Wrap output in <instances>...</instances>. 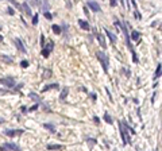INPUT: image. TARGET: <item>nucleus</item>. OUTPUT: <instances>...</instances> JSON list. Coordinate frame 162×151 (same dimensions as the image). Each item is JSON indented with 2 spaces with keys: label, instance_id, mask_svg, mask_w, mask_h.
Here are the masks:
<instances>
[{
  "label": "nucleus",
  "instance_id": "nucleus-24",
  "mask_svg": "<svg viewBox=\"0 0 162 151\" xmlns=\"http://www.w3.org/2000/svg\"><path fill=\"white\" fill-rule=\"evenodd\" d=\"M43 127H45V128H49V130H50V132H55V130H54V127H53V125H51V124H45Z\"/></svg>",
  "mask_w": 162,
  "mask_h": 151
},
{
  "label": "nucleus",
  "instance_id": "nucleus-36",
  "mask_svg": "<svg viewBox=\"0 0 162 151\" xmlns=\"http://www.w3.org/2000/svg\"><path fill=\"white\" fill-rule=\"evenodd\" d=\"M159 30H162V24H161V27H159Z\"/></svg>",
  "mask_w": 162,
  "mask_h": 151
},
{
  "label": "nucleus",
  "instance_id": "nucleus-1",
  "mask_svg": "<svg viewBox=\"0 0 162 151\" xmlns=\"http://www.w3.org/2000/svg\"><path fill=\"white\" fill-rule=\"evenodd\" d=\"M96 55H97V58H99V61L101 62V65H103V69H104V72H108V59H107V55L103 53V51H97L96 53Z\"/></svg>",
  "mask_w": 162,
  "mask_h": 151
},
{
  "label": "nucleus",
  "instance_id": "nucleus-15",
  "mask_svg": "<svg viewBox=\"0 0 162 151\" xmlns=\"http://www.w3.org/2000/svg\"><path fill=\"white\" fill-rule=\"evenodd\" d=\"M47 148H49V150H61V148H62V146H60V144H49V146H47Z\"/></svg>",
  "mask_w": 162,
  "mask_h": 151
},
{
  "label": "nucleus",
  "instance_id": "nucleus-11",
  "mask_svg": "<svg viewBox=\"0 0 162 151\" xmlns=\"http://www.w3.org/2000/svg\"><path fill=\"white\" fill-rule=\"evenodd\" d=\"M97 39H99V42H100V45L103 46V49H106V39H104V36L101 35V34H97Z\"/></svg>",
  "mask_w": 162,
  "mask_h": 151
},
{
  "label": "nucleus",
  "instance_id": "nucleus-27",
  "mask_svg": "<svg viewBox=\"0 0 162 151\" xmlns=\"http://www.w3.org/2000/svg\"><path fill=\"white\" fill-rule=\"evenodd\" d=\"M30 97L32 98V100H35V101H38V100H39V97H38L35 93H30Z\"/></svg>",
  "mask_w": 162,
  "mask_h": 151
},
{
  "label": "nucleus",
  "instance_id": "nucleus-28",
  "mask_svg": "<svg viewBox=\"0 0 162 151\" xmlns=\"http://www.w3.org/2000/svg\"><path fill=\"white\" fill-rule=\"evenodd\" d=\"M45 18H46V19H49V20H51V18H53V16H51V14H50V12H47V11H46V12H45Z\"/></svg>",
  "mask_w": 162,
  "mask_h": 151
},
{
  "label": "nucleus",
  "instance_id": "nucleus-21",
  "mask_svg": "<svg viewBox=\"0 0 162 151\" xmlns=\"http://www.w3.org/2000/svg\"><path fill=\"white\" fill-rule=\"evenodd\" d=\"M38 20H39V18H38V14H35L34 16H32V24H38Z\"/></svg>",
  "mask_w": 162,
  "mask_h": 151
},
{
  "label": "nucleus",
  "instance_id": "nucleus-23",
  "mask_svg": "<svg viewBox=\"0 0 162 151\" xmlns=\"http://www.w3.org/2000/svg\"><path fill=\"white\" fill-rule=\"evenodd\" d=\"M42 2H43V11L46 12L49 9V3H47V0H42Z\"/></svg>",
  "mask_w": 162,
  "mask_h": 151
},
{
  "label": "nucleus",
  "instance_id": "nucleus-4",
  "mask_svg": "<svg viewBox=\"0 0 162 151\" xmlns=\"http://www.w3.org/2000/svg\"><path fill=\"white\" fill-rule=\"evenodd\" d=\"M88 7L92 9L93 12H100V6L96 2H93V0H89V2H88Z\"/></svg>",
  "mask_w": 162,
  "mask_h": 151
},
{
  "label": "nucleus",
  "instance_id": "nucleus-19",
  "mask_svg": "<svg viewBox=\"0 0 162 151\" xmlns=\"http://www.w3.org/2000/svg\"><path fill=\"white\" fill-rule=\"evenodd\" d=\"M41 54L45 57V58H47L49 57V54H50V51L49 50H46V49H42V51H41Z\"/></svg>",
  "mask_w": 162,
  "mask_h": 151
},
{
  "label": "nucleus",
  "instance_id": "nucleus-18",
  "mask_svg": "<svg viewBox=\"0 0 162 151\" xmlns=\"http://www.w3.org/2000/svg\"><path fill=\"white\" fill-rule=\"evenodd\" d=\"M123 124H124V127H126V130H128V132H130V134H135V130H132V128H131V127H130V125H128V124H127V123H126V121H124V123H123Z\"/></svg>",
  "mask_w": 162,
  "mask_h": 151
},
{
  "label": "nucleus",
  "instance_id": "nucleus-7",
  "mask_svg": "<svg viewBox=\"0 0 162 151\" xmlns=\"http://www.w3.org/2000/svg\"><path fill=\"white\" fill-rule=\"evenodd\" d=\"M22 130L20 131H16V130H7V131H4V134H6L7 136H15V135H18V134H22Z\"/></svg>",
  "mask_w": 162,
  "mask_h": 151
},
{
  "label": "nucleus",
  "instance_id": "nucleus-29",
  "mask_svg": "<svg viewBox=\"0 0 162 151\" xmlns=\"http://www.w3.org/2000/svg\"><path fill=\"white\" fill-rule=\"evenodd\" d=\"M3 61H7L8 64H11V62H12V59L9 58V57H6V55H3Z\"/></svg>",
  "mask_w": 162,
  "mask_h": 151
},
{
  "label": "nucleus",
  "instance_id": "nucleus-6",
  "mask_svg": "<svg viewBox=\"0 0 162 151\" xmlns=\"http://www.w3.org/2000/svg\"><path fill=\"white\" fill-rule=\"evenodd\" d=\"M15 46L18 47L19 51H22V53H26V49H25V46H23V43H22L20 39H15Z\"/></svg>",
  "mask_w": 162,
  "mask_h": 151
},
{
  "label": "nucleus",
  "instance_id": "nucleus-22",
  "mask_svg": "<svg viewBox=\"0 0 162 151\" xmlns=\"http://www.w3.org/2000/svg\"><path fill=\"white\" fill-rule=\"evenodd\" d=\"M47 77H51V70H45L43 72V78H47Z\"/></svg>",
  "mask_w": 162,
  "mask_h": 151
},
{
  "label": "nucleus",
  "instance_id": "nucleus-34",
  "mask_svg": "<svg viewBox=\"0 0 162 151\" xmlns=\"http://www.w3.org/2000/svg\"><path fill=\"white\" fill-rule=\"evenodd\" d=\"M93 120H95V123H99V117H97V116H95V117H93Z\"/></svg>",
  "mask_w": 162,
  "mask_h": 151
},
{
  "label": "nucleus",
  "instance_id": "nucleus-20",
  "mask_svg": "<svg viewBox=\"0 0 162 151\" xmlns=\"http://www.w3.org/2000/svg\"><path fill=\"white\" fill-rule=\"evenodd\" d=\"M53 46H54V45H53V42H51V41H50V42H49V43H47V46L45 47V49H46V50H49V51H50V53H51V50H53Z\"/></svg>",
  "mask_w": 162,
  "mask_h": 151
},
{
  "label": "nucleus",
  "instance_id": "nucleus-5",
  "mask_svg": "<svg viewBox=\"0 0 162 151\" xmlns=\"http://www.w3.org/2000/svg\"><path fill=\"white\" fill-rule=\"evenodd\" d=\"M2 147H3V150H14V151H18L19 150L18 146L16 144H12V143H6V144H3Z\"/></svg>",
  "mask_w": 162,
  "mask_h": 151
},
{
  "label": "nucleus",
  "instance_id": "nucleus-30",
  "mask_svg": "<svg viewBox=\"0 0 162 151\" xmlns=\"http://www.w3.org/2000/svg\"><path fill=\"white\" fill-rule=\"evenodd\" d=\"M132 61H134V62H138V57H136V54L134 53V51H132Z\"/></svg>",
  "mask_w": 162,
  "mask_h": 151
},
{
  "label": "nucleus",
  "instance_id": "nucleus-12",
  "mask_svg": "<svg viewBox=\"0 0 162 151\" xmlns=\"http://www.w3.org/2000/svg\"><path fill=\"white\" fill-rule=\"evenodd\" d=\"M22 8H23V11H25V12L27 14V15H32V12H31L30 7H28L27 4H26V3H23V4H22Z\"/></svg>",
  "mask_w": 162,
  "mask_h": 151
},
{
  "label": "nucleus",
  "instance_id": "nucleus-2",
  "mask_svg": "<svg viewBox=\"0 0 162 151\" xmlns=\"http://www.w3.org/2000/svg\"><path fill=\"white\" fill-rule=\"evenodd\" d=\"M119 131H120V135H122L123 144H131L130 136H128V135H127V132H126V127L123 128V123H119Z\"/></svg>",
  "mask_w": 162,
  "mask_h": 151
},
{
  "label": "nucleus",
  "instance_id": "nucleus-26",
  "mask_svg": "<svg viewBox=\"0 0 162 151\" xmlns=\"http://www.w3.org/2000/svg\"><path fill=\"white\" fill-rule=\"evenodd\" d=\"M28 65H30V64H28V61H22V62H20L22 68H28Z\"/></svg>",
  "mask_w": 162,
  "mask_h": 151
},
{
  "label": "nucleus",
  "instance_id": "nucleus-3",
  "mask_svg": "<svg viewBox=\"0 0 162 151\" xmlns=\"http://www.w3.org/2000/svg\"><path fill=\"white\" fill-rule=\"evenodd\" d=\"M2 84L6 85V86L12 88V86H15V80H14L12 77H7V78H3L2 80Z\"/></svg>",
  "mask_w": 162,
  "mask_h": 151
},
{
  "label": "nucleus",
  "instance_id": "nucleus-13",
  "mask_svg": "<svg viewBox=\"0 0 162 151\" xmlns=\"http://www.w3.org/2000/svg\"><path fill=\"white\" fill-rule=\"evenodd\" d=\"M54 88H58V85L57 84H50V85H46V86L42 89V92H46V91H49V89H54Z\"/></svg>",
  "mask_w": 162,
  "mask_h": 151
},
{
  "label": "nucleus",
  "instance_id": "nucleus-14",
  "mask_svg": "<svg viewBox=\"0 0 162 151\" xmlns=\"http://www.w3.org/2000/svg\"><path fill=\"white\" fill-rule=\"evenodd\" d=\"M139 36H141L139 31H132V34H131V39L132 41H138V39H139Z\"/></svg>",
  "mask_w": 162,
  "mask_h": 151
},
{
  "label": "nucleus",
  "instance_id": "nucleus-17",
  "mask_svg": "<svg viewBox=\"0 0 162 151\" xmlns=\"http://www.w3.org/2000/svg\"><path fill=\"white\" fill-rule=\"evenodd\" d=\"M104 121H107L108 124H112V119L109 117L108 113H104Z\"/></svg>",
  "mask_w": 162,
  "mask_h": 151
},
{
  "label": "nucleus",
  "instance_id": "nucleus-9",
  "mask_svg": "<svg viewBox=\"0 0 162 151\" xmlns=\"http://www.w3.org/2000/svg\"><path fill=\"white\" fill-rule=\"evenodd\" d=\"M68 93H69V88L65 86V88L62 89V92H61V94H60V98H61V100H65L66 96H68Z\"/></svg>",
  "mask_w": 162,
  "mask_h": 151
},
{
  "label": "nucleus",
  "instance_id": "nucleus-16",
  "mask_svg": "<svg viewBox=\"0 0 162 151\" xmlns=\"http://www.w3.org/2000/svg\"><path fill=\"white\" fill-rule=\"evenodd\" d=\"M51 30L54 31V34H60L61 32V27L58 24H53V27H51Z\"/></svg>",
  "mask_w": 162,
  "mask_h": 151
},
{
  "label": "nucleus",
  "instance_id": "nucleus-35",
  "mask_svg": "<svg viewBox=\"0 0 162 151\" xmlns=\"http://www.w3.org/2000/svg\"><path fill=\"white\" fill-rule=\"evenodd\" d=\"M37 108H38V105H34V107H32V108H30V111H35V109H37Z\"/></svg>",
  "mask_w": 162,
  "mask_h": 151
},
{
  "label": "nucleus",
  "instance_id": "nucleus-33",
  "mask_svg": "<svg viewBox=\"0 0 162 151\" xmlns=\"http://www.w3.org/2000/svg\"><path fill=\"white\" fill-rule=\"evenodd\" d=\"M7 11H8V14H9V15H14V11H12V8H8Z\"/></svg>",
  "mask_w": 162,
  "mask_h": 151
},
{
  "label": "nucleus",
  "instance_id": "nucleus-25",
  "mask_svg": "<svg viewBox=\"0 0 162 151\" xmlns=\"http://www.w3.org/2000/svg\"><path fill=\"white\" fill-rule=\"evenodd\" d=\"M159 76H161V65H158V69H157V72H155V76H154V78L159 77Z\"/></svg>",
  "mask_w": 162,
  "mask_h": 151
},
{
  "label": "nucleus",
  "instance_id": "nucleus-10",
  "mask_svg": "<svg viewBox=\"0 0 162 151\" xmlns=\"http://www.w3.org/2000/svg\"><path fill=\"white\" fill-rule=\"evenodd\" d=\"M104 31H106V34L108 35V38H109V39H111V42H112V43H116V41H118V39H116V36L113 35L112 32H109L108 30H104Z\"/></svg>",
  "mask_w": 162,
  "mask_h": 151
},
{
  "label": "nucleus",
  "instance_id": "nucleus-32",
  "mask_svg": "<svg viewBox=\"0 0 162 151\" xmlns=\"http://www.w3.org/2000/svg\"><path fill=\"white\" fill-rule=\"evenodd\" d=\"M109 4H111V7H115V6H116V0H111V2H109Z\"/></svg>",
  "mask_w": 162,
  "mask_h": 151
},
{
  "label": "nucleus",
  "instance_id": "nucleus-8",
  "mask_svg": "<svg viewBox=\"0 0 162 151\" xmlns=\"http://www.w3.org/2000/svg\"><path fill=\"white\" fill-rule=\"evenodd\" d=\"M78 24H80V27L83 28V30H85V31H88L89 30V24H88V22L87 20H78Z\"/></svg>",
  "mask_w": 162,
  "mask_h": 151
},
{
  "label": "nucleus",
  "instance_id": "nucleus-31",
  "mask_svg": "<svg viewBox=\"0 0 162 151\" xmlns=\"http://www.w3.org/2000/svg\"><path fill=\"white\" fill-rule=\"evenodd\" d=\"M41 46L42 47L45 46V38H43V35H41Z\"/></svg>",
  "mask_w": 162,
  "mask_h": 151
}]
</instances>
